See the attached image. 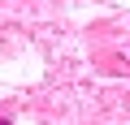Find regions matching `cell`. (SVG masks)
<instances>
[{
	"instance_id": "obj_1",
	"label": "cell",
	"mask_w": 130,
	"mask_h": 125,
	"mask_svg": "<svg viewBox=\"0 0 130 125\" xmlns=\"http://www.w3.org/2000/svg\"><path fill=\"white\" fill-rule=\"evenodd\" d=\"M0 125H9V116H0Z\"/></svg>"
}]
</instances>
